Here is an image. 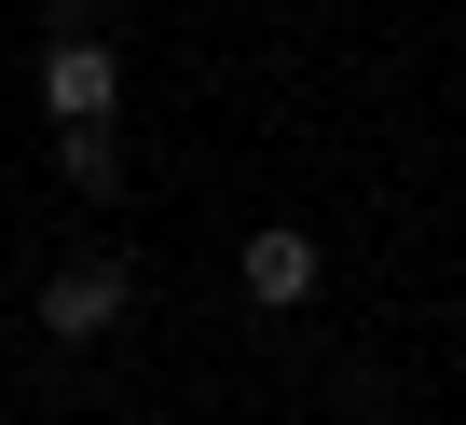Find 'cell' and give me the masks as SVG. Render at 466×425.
I'll list each match as a JSON object with an SVG mask.
<instances>
[{"label": "cell", "mask_w": 466, "mask_h": 425, "mask_svg": "<svg viewBox=\"0 0 466 425\" xmlns=\"http://www.w3.org/2000/svg\"><path fill=\"white\" fill-rule=\"evenodd\" d=\"M233 275H248V302H275V316H302V302H316V234H302V220H261V234H248V261H233Z\"/></svg>", "instance_id": "cell-1"}, {"label": "cell", "mask_w": 466, "mask_h": 425, "mask_svg": "<svg viewBox=\"0 0 466 425\" xmlns=\"http://www.w3.org/2000/svg\"><path fill=\"white\" fill-rule=\"evenodd\" d=\"M110 96H124L110 56H96L83 28H56V56H42V110H56V124H110Z\"/></svg>", "instance_id": "cell-2"}, {"label": "cell", "mask_w": 466, "mask_h": 425, "mask_svg": "<svg viewBox=\"0 0 466 425\" xmlns=\"http://www.w3.org/2000/svg\"><path fill=\"white\" fill-rule=\"evenodd\" d=\"M124 316V261H69V275H42V329L56 343H96Z\"/></svg>", "instance_id": "cell-3"}, {"label": "cell", "mask_w": 466, "mask_h": 425, "mask_svg": "<svg viewBox=\"0 0 466 425\" xmlns=\"http://www.w3.org/2000/svg\"><path fill=\"white\" fill-rule=\"evenodd\" d=\"M56 165H69V192H110V178H124L110 124H56Z\"/></svg>", "instance_id": "cell-4"}]
</instances>
